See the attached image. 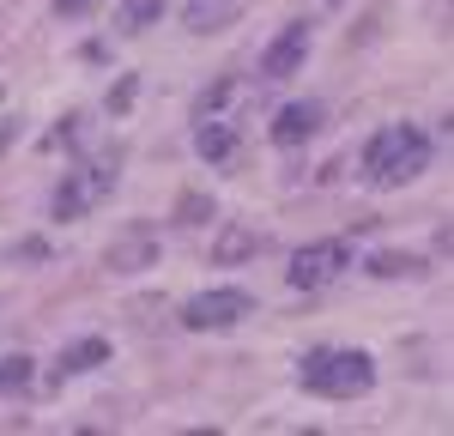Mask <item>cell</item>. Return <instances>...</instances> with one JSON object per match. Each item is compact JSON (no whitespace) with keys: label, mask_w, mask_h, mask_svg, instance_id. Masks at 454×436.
<instances>
[{"label":"cell","mask_w":454,"mask_h":436,"mask_svg":"<svg viewBox=\"0 0 454 436\" xmlns=\"http://www.w3.org/2000/svg\"><path fill=\"white\" fill-rule=\"evenodd\" d=\"M303 55H309V19H291V25H279V36L267 43L261 73H267V79H291V73H303Z\"/></svg>","instance_id":"obj_5"},{"label":"cell","mask_w":454,"mask_h":436,"mask_svg":"<svg viewBox=\"0 0 454 436\" xmlns=\"http://www.w3.org/2000/svg\"><path fill=\"white\" fill-rule=\"evenodd\" d=\"M231 97H237V79H231V73H218V79H212L207 91L194 97V121H207V115H218V109L231 104Z\"/></svg>","instance_id":"obj_13"},{"label":"cell","mask_w":454,"mask_h":436,"mask_svg":"<svg viewBox=\"0 0 454 436\" xmlns=\"http://www.w3.org/2000/svg\"><path fill=\"white\" fill-rule=\"evenodd\" d=\"M31 388V358H0V394Z\"/></svg>","instance_id":"obj_15"},{"label":"cell","mask_w":454,"mask_h":436,"mask_svg":"<svg viewBox=\"0 0 454 436\" xmlns=\"http://www.w3.org/2000/svg\"><path fill=\"white\" fill-rule=\"evenodd\" d=\"M182 19H188V31H194V36H212V31H224V25L237 19V0H188Z\"/></svg>","instance_id":"obj_8"},{"label":"cell","mask_w":454,"mask_h":436,"mask_svg":"<svg viewBox=\"0 0 454 436\" xmlns=\"http://www.w3.org/2000/svg\"><path fill=\"white\" fill-rule=\"evenodd\" d=\"M207 218H212L207 194H194V188H188V194H176V224H207Z\"/></svg>","instance_id":"obj_14"},{"label":"cell","mask_w":454,"mask_h":436,"mask_svg":"<svg viewBox=\"0 0 454 436\" xmlns=\"http://www.w3.org/2000/svg\"><path fill=\"white\" fill-rule=\"evenodd\" d=\"M104 358H109V339H98V333H91V339H73L67 352H61V376H79V370H98Z\"/></svg>","instance_id":"obj_11"},{"label":"cell","mask_w":454,"mask_h":436,"mask_svg":"<svg viewBox=\"0 0 454 436\" xmlns=\"http://www.w3.org/2000/svg\"><path fill=\"white\" fill-rule=\"evenodd\" d=\"M321 121H327V109L315 104V97H303V104H285L279 115H273V145H303L309 134H321Z\"/></svg>","instance_id":"obj_6"},{"label":"cell","mask_w":454,"mask_h":436,"mask_svg":"<svg viewBox=\"0 0 454 436\" xmlns=\"http://www.w3.org/2000/svg\"><path fill=\"white\" fill-rule=\"evenodd\" d=\"M49 254V243L43 237H31V243H12V261H43Z\"/></svg>","instance_id":"obj_18"},{"label":"cell","mask_w":454,"mask_h":436,"mask_svg":"<svg viewBox=\"0 0 454 436\" xmlns=\"http://www.w3.org/2000/svg\"><path fill=\"white\" fill-rule=\"evenodd\" d=\"M91 6H98V0H55V12H61V19H85Z\"/></svg>","instance_id":"obj_19"},{"label":"cell","mask_w":454,"mask_h":436,"mask_svg":"<svg viewBox=\"0 0 454 436\" xmlns=\"http://www.w3.org/2000/svg\"><path fill=\"white\" fill-rule=\"evenodd\" d=\"M158 19H164V0H121V6H115V31H121V36L152 31Z\"/></svg>","instance_id":"obj_10"},{"label":"cell","mask_w":454,"mask_h":436,"mask_svg":"<svg viewBox=\"0 0 454 436\" xmlns=\"http://www.w3.org/2000/svg\"><path fill=\"white\" fill-rule=\"evenodd\" d=\"M370 273L376 279H424L419 254H370Z\"/></svg>","instance_id":"obj_12"},{"label":"cell","mask_w":454,"mask_h":436,"mask_svg":"<svg viewBox=\"0 0 454 436\" xmlns=\"http://www.w3.org/2000/svg\"><path fill=\"white\" fill-rule=\"evenodd\" d=\"M248 249H254V237H248V230H224V237H218V267H231V261H243Z\"/></svg>","instance_id":"obj_16"},{"label":"cell","mask_w":454,"mask_h":436,"mask_svg":"<svg viewBox=\"0 0 454 436\" xmlns=\"http://www.w3.org/2000/svg\"><path fill=\"white\" fill-rule=\"evenodd\" d=\"M297 382L321 400H357L376 382V363H370V352H327L321 346V352H309L297 363Z\"/></svg>","instance_id":"obj_2"},{"label":"cell","mask_w":454,"mask_h":436,"mask_svg":"<svg viewBox=\"0 0 454 436\" xmlns=\"http://www.w3.org/2000/svg\"><path fill=\"white\" fill-rule=\"evenodd\" d=\"M248 315H254V297L243 285H212L182 303V327H194V333H218V327H237Z\"/></svg>","instance_id":"obj_3"},{"label":"cell","mask_w":454,"mask_h":436,"mask_svg":"<svg viewBox=\"0 0 454 436\" xmlns=\"http://www.w3.org/2000/svg\"><path fill=\"white\" fill-rule=\"evenodd\" d=\"M194 152H200V158H207V164H231V158H237V134H231V128H218V121H200V128H194Z\"/></svg>","instance_id":"obj_9"},{"label":"cell","mask_w":454,"mask_h":436,"mask_svg":"<svg viewBox=\"0 0 454 436\" xmlns=\"http://www.w3.org/2000/svg\"><path fill=\"white\" fill-rule=\"evenodd\" d=\"M424 164H430V134L419 121H387L364 145V182L370 188H406L424 176Z\"/></svg>","instance_id":"obj_1"},{"label":"cell","mask_w":454,"mask_h":436,"mask_svg":"<svg viewBox=\"0 0 454 436\" xmlns=\"http://www.w3.org/2000/svg\"><path fill=\"white\" fill-rule=\"evenodd\" d=\"M134 97H140V79H134V73H128V79H115V85H109V109H115V115H121V109L134 104Z\"/></svg>","instance_id":"obj_17"},{"label":"cell","mask_w":454,"mask_h":436,"mask_svg":"<svg viewBox=\"0 0 454 436\" xmlns=\"http://www.w3.org/2000/svg\"><path fill=\"white\" fill-rule=\"evenodd\" d=\"M104 261H109V273H140V267L158 261V237H152L145 224H134L128 237H115V243H109Z\"/></svg>","instance_id":"obj_7"},{"label":"cell","mask_w":454,"mask_h":436,"mask_svg":"<svg viewBox=\"0 0 454 436\" xmlns=\"http://www.w3.org/2000/svg\"><path fill=\"white\" fill-rule=\"evenodd\" d=\"M340 267H346V243H340V237H327V243H303V249L291 254L285 279H291L297 291H321L327 279H340Z\"/></svg>","instance_id":"obj_4"}]
</instances>
